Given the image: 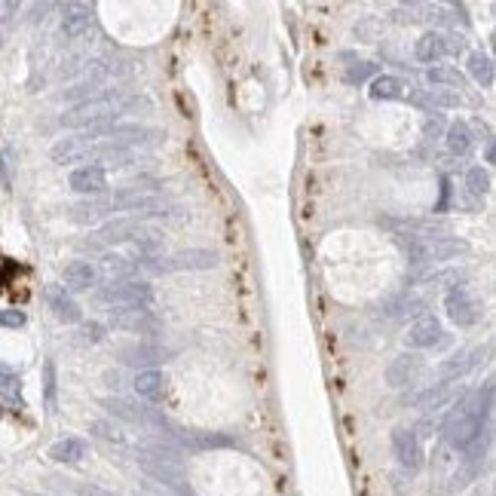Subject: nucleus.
Here are the masks:
<instances>
[{
	"label": "nucleus",
	"mask_w": 496,
	"mask_h": 496,
	"mask_svg": "<svg viewBox=\"0 0 496 496\" xmlns=\"http://www.w3.org/2000/svg\"><path fill=\"white\" fill-rule=\"evenodd\" d=\"M396 242L405 248V257L410 267H429V264H441L450 261L457 254H466L469 245L463 239H453V236H401L396 233Z\"/></svg>",
	"instance_id": "f257e3e1"
},
{
	"label": "nucleus",
	"mask_w": 496,
	"mask_h": 496,
	"mask_svg": "<svg viewBox=\"0 0 496 496\" xmlns=\"http://www.w3.org/2000/svg\"><path fill=\"white\" fill-rule=\"evenodd\" d=\"M221 261H218V254L215 252H205V248H187V252H175L172 257H157V254H150V257H141V264L148 273H181V270H215Z\"/></svg>",
	"instance_id": "f03ea898"
},
{
	"label": "nucleus",
	"mask_w": 496,
	"mask_h": 496,
	"mask_svg": "<svg viewBox=\"0 0 496 496\" xmlns=\"http://www.w3.org/2000/svg\"><path fill=\"white\" fill-rule=\"evenodd\" d=\"M95 297L110 306H150L153 304V285L144 279H123V282L101 285Z\"/></svg>",
	"instance_id": "7ed1b4c3"
},
{
	"label": "nucleus",
	"mask_w": 496,
	"mask_h": 496,
	"mask_svg": "<svg viewBox=\"0 0 496 496\" xmlns=\"http://www.w3.org/2000/svg\"><path fill=\"white\" fill-rule=\"evenodd\" d=\"M108 325L117 331H129V334H157L162 328V322L148 306H113Z\"/></svg>",
	"instance_id": "20e7f679"
},
{
	"label": "nucleus",
	"mask_w": 496,
	"mask_h": 496,
	"mask_svg": "<svg viewBox=\"0 0 496 496\" xmlns=\"http://www.w3.org/2000/svg\"><path fill=\"white\" fill-rule=\"evenodd\" d=\"M138 466L144 475H150L153 481L165 484V487H172L178 496H196L187 475H184L181 466H175V463H165V460H157V457H148V453H138Z\"/></svg>",
	"instance_id": "39448f33"
},
{
	"label": "nucleus",
	"mask_w": 496,
	"mask_h": 496,
	"mask_svg": "<svg viewBox=\"0 0 496 496\" xmlns=\"http://www.w3.org/2000/svg\"><path fill=\"white\" fill-rule=\"evenodd\" d=\"M110 417H117L123 423H132V426H153V429H162L165 426V417L157 410V408H148V405H135L129 398H105L101 401Z\"/></svg>",
	"instance_id": "423d86ee"
},
{
	"label": "nucleus",
	"mask_w": 496,
	"mask_h": 496,
	"mask_svg": "<svg viewBox=\"0 0 496 496\" xmlns=\"http://www.w3.org/2000/svg\"><path fill=\"white\" fill-rule=\"evenodd\" d=\"M444 309H448L450 322L460 325V328L478 325L481 316H484L481 301H475V297L466 291V285H457V288H450V291L444 294Z\"/></svg>",
	"instance_id": "0eeeda50"
},
{
	"label": "nucleus",
	"mask_w": 496,
	"mask_h": 496,
	"mask_svg": "<svg viewBox=\"0 0 496 496\" xmlns=\"http://www.w3.org/2000/svg\"><path fill=\"white\" fill-rule=\"evenodd\" d=\"M105 117H117V108H113V92L105 98H95V101H83V105L77 108H71L68 113H61L58 123L61 126H68V129H86L92 126V123H98V120H105Z\"/></svg>",
	"instance_id": "6e6552de"
},
{
	"label": "nucleus",
	"mask_w": 496,
	"mask_h": 496,
	"mask_svg": "<svg viewBox=\"0 0 496 496\" xmlns=\"http://www.w3.org/2000/svg\"><path fill=\"white\" fill-rule=\"evenodd\" d=\"M392 453L401 463V469L408 472H417L423 466V444L413 429H405V426L392 429Z\"/></svg>",
	"instance_id": "1a4fd4ad"
},
{
	"label": "nucleus",
	"mask_w": 496,
	"mask_h": 496,
	"mask_svg": "<svg viewBox=\"0 0 496 496\" xmlns=\"http://www.w3.org/2000/svg\"><path fill=\"white\" fill-rule=\"evenodd\" d=\"M405 343L410 349H435L441 343H448V334H444V328L435 316H420L417 322L408 328Z\"/></svg>",
	"instance_id": "9d476101"
},
{
	"label": "nucleus",
	"mask_w": 496,
	"mask_h": 496,
	"mask_svg": "<svg viewBox=\"0 0 496 496\" xmlns=\"http://www.w3.org/2000/svg\"><path fill=\"white\" fill-rule=\"evenodd\" d=\"M150 230L144 227L138 218H110L101 224V230H98V239L101 242H108V245H120V242H132L135 245L138 239H144Z\"/></svg>",
	"instance_id": "9b49d317"
},
{
	"label": "nucleus",
	"mask_w": 496,
	"mask_h": 496,
	"mask_svg": "<svg viewBox=\"0 0 496 496\" xmlns=\"http://www.w3.org/2000/svg\"><path fill=\"white\" fill-rule=\"evenodd\" d=\"M98 153V144L95 141H86V138H61L58 144H53V150H49V157H53L58 165H71V162H89L95 160Z\"/></svg>",
	"instance_id": "f8f14e48"
},
{
	"label": "nucleus",
	"mask_w": 496,
	"mask_h": 496,
	"mask_svg": "<svg viewBox=\"0 0 496 496\" xmlns=\"http://www.w3.org/2000/svg\"><path fill=\"white\" fill-rule=\"evenodd\" d=\"M172 353L160 343H132V346H123L120 349V358L123 365L129 368H141V371H150L153 365H162L165 358H169Z\"/></svg>",
	"instance_id": "ddd939ff"
},
{
	"label": "nucleus",
	"mask_w": 496,
	"mask_h": 496,
	"mask_svg": "<svg viewBox=\"0 0 496 496\" xmlns=\"http://www.w3.org/2000/svg\"><path fill=\"white\" fill-rule=\"evenodd\" d=\"M484 353H487V349L475 346V349H466V353H457L453 358H444L438 365V377L444 380V383H453V380L472 374V371L484 361Z\"/></svg>",
	"instance_id": "4468645a"
},
{
	"label": "nucleus",
	"mask_w": 496,
	"mask_h": 496,
	"mask_svg": "<svg viewBox=\"0 0 496 496\" xmlns=\"http://www.w3.org/2000/svg\"><path fill=\"white\" fill-rule=\"evenodd\" d=\"M46 304L49 309H53V316L58 319V322H65V325H77L80 319H83V309L80 304L71 297V291L65 285H46Z\"/></svg>",
	"instance_id": "2eb2a0df"
},
{
	"label": "nucleus",
	"mask_w": 496,
	"mask_h": 496,
	"mask_svg": "<svg viewBox=\"0 0 496 496\" xmlns=\"http://www.w3.org/2000/svg\"><path fill=\"white\" fill-rule=\"evenodd\" d=\"M420 371H423V358L417 353H401V356L392 358V365L386 368V383L396 386V389L410 386L413 380L420 377Z\"/></svg>",
	"instance_id": "dca6fc26"
},
{
	"label": "nucleus",
	"mask_w": 496,
	"mask_h": 496,
	"mask_svg": "<svg viewBox=\"0 0 496 496\" xmlns=\"http://www.w3.org/2000/svg\"><path fill=\"white\" fill-rule=\"evenodd\" d=\"M71 190H77L83 196H101L108 190V175L101 165H80V169L71 172Z\"/></svg>",
	"instance_id": "f3484780"
},
{
	"label": "nucleus",
	"mask_w": 496,
	"mask_h": 496,
	"mask_svg": "<svg viewBox=\"0 0 496 496\" xmlns=\"http://www.w3.org/2000/svg\"><path fill=\"white\" fill-rule=\"evenodd\" d=\"M113 212H120L117 209V196H98V200H86V202H80L71 209V218H74L77 224H95L101 218H113Z\"/></svg>",
	"instance_id": "a211bd4d"
},
{
	"label": "nucleus",
	"mask_w": 496,
	"mask_h": 496,
	"mask_svg": "<svg viewBox=\"0 0 496 496\" xmlns=\"http://www.w3.org/2000/svg\"><path fill=\"white\" fill-rule=\"evenodd\" d=\"M160 132L138 126V123H117L108 135V144H117V148H129V144H150Z\"/></svg>",
	"instance_id": "6ab92c4d"
},
{
	"label": "nucleus",
	"mask_w": 496,
	"mask_h": 496,
	"mask_svg": "<svg viewBox=\"0 0 496 496\" xmlns=\"http://www.w3.org/2000/svg\"><path fill=\"white\" fill-rule=\"evenodd\" d=\"M453 396H457V392H453V383H435V386L420 389L417 396H410L405 401L410 408H417V410H438V408L448 405Z\"/></svg>",
	"instance_id": "aec40b11"
},
{
	"label": "nucleus",
	"mask_w": 496,
	"mask_h": 496,
	"mask_svg": "<svg viewBox=\"0 0 496 496\" xmlns=\"http://www.w3.org/2000/svg\"><path fill=\"white\" fill-rule=\"evenodd\" d=\"M65 288H71V291H89V288L98 285V267H92L89 261H71L65 267Z\"/></svg>",
	"instance_id": "412c9836"
},
{
	"label": "nucleus",
	"mask_w": 496,
	"mask_h": 496,
	"mask_svg": "<svg viewBox=\"0 0 496 496\" xmlns=\"http://www.w3.org/2000/svg\"><path fill=\"white\" fill-rule=\"evenodd\" d=\"M444 144H448V150L453 157H466L475 148V132L469 129L466 120H453L448 126V132H444Z\"/></svg>",
	"instance_id": "4be33fe9"
},
{
	"label": "nucleus",
	"mask_w": 496,
	"mask_h": 496,
	"mask_svg": "<svg viewBox=\"0 0 496 496\" xmlns=\"http://www.w3.org/2000/svg\"><path fill=\"white\" fill-rule=\"evenodd\" d=\"M89 25H92V6H86V4L65 6V16H61V34L65 37H80Z\"/></svg>",
	"instance_id": "5701e85b"
},
{
	"label": "nucleus",
	"mask_w": 496,
	"mask_h": 496,
	"mask_svg": "<svg viewBox=\"0 0 496 496\" xmlns=\"http://www.w3.org/2000/svg\"><path fill=\"white\" fill-rule=\"evenodd\" d=\"M408 89L410 86L405 80H398L392 74H377L374 83H371V98L374 101H398V98L408 95Z\"/></svg>",
	"instance_id": "b1692460"
},
{
	"label": "nucleus",
	"mask_w": 496,
	"mask_h": 496,
	"mask_svg": "<svg viewBox=\"0 0 496 496\" xmlns=\"http://www.w3.org/2000/svg\"><path fill=\"white\" fill-rule=\"evenodd\" d=\"M466 71H469V77L478 83L481 89H490L493 86V80H496V68H493V58L487 53H472L469 61H466Z\"/></svg>",
	"instance_id": "393cba45"
},
{
	"label": "nucleus",
	"mask_w": 496,
	"mask_h": 496,
	"mask_svg": "<svg viewBox=\"0 0 496 496\" xmlns=\"http://www.w3.org/2000/svg\"><path fill=\"white\" fill-rule=\"evenodd\" d=\"M132 386H135L138 396L148 398V401H160L165 396V377L160 371H138V377Z\"/></svg>",
	"instance_id": "a878e982"
},
{
	"label": "nucleus",
	"mask_w": 496,
	"mask_h": 496,
	"mask_svg": "<svg viewBox=\"0 0 496 496\" xmlns=\"http://www.w3.org/2000/svg\"><path fill=\"white\" fill-rule=\"evenodd\" d=\"M101 273L110 276V282H123L138 273V264L123 254H101Z\"/></svg>",
	"instance_id": "bb28decb"
},
{
	"label": "nucleus",
	"mask_w": 496,
	"mask_h": 496,
	"mask_svg": "<svg viewBox=\"0 0 496 496\" xmlns=\"http://www.w3.org/2000/svg\"><path fill=\"white\" fill-rule=\"evenodd\" d=\"M423 309H426V301L417 294H401L396 301H389L383 306V313L392 316V319H413V316H423Z\"/></svg>",
	"instance_id": "cd10ccee"
},
{
	"label": "nucleus",
	"mask_w": 496,
	"mask_h": 496,
	"mask_svg": "<svg viewBox=\"0 0 496 496\" xmlns=\"http://www.w3.org/2000/svg\"><path fill=\"white\" fill-rule=\"evenodd\" d=\"M413 56H417L420 61H438L448 56V49H444V34H438V31H426L417 46H413Z\"/></svg>",
	"instance_id": "c85d7f7f"
},
{
	"label": "nucleus",
	"mask_w": 496,
	"mask_h": 496,
	"mask_svg": "<svg viewBox=\"0 0 496 496\" xmlns=\"http://www.w3.org/2000/svg\"><path fill=\"white\" fill-rule=\"evenodd\" d=\"M49 457L56 463H80L86 457V441L83 438H61L49 448Z\"/></svg>",
	"instance_id": "c756f323"
},
{
	"label": "nucleus",
	"mask_w": 496,
	"mask_h": 496,
	"mask_svg": "<svg viewBox=\"0 0 496 496\" xmlns=\"http://www.w3.org/2000/svg\"><path fill=\"white\" fill-rule=\"evenodd\" d=\"M95 162H101V169H126L132 162V150L129 148H117V144H98Z\"/></svg>",
	"instance_id": "7c9ffc66"
},
{
	"label": "nucleus",
	"mask_w": 496,
	"mask_h": 496,
	"mask_svg": "<svg viewBox=\"0 0 496 496\" xmlns=\"http://www.w3.org/2000/svg\"><path fill=\"white\" fill-rule=\"evenodd\" d=\"M417 105H429V108H460L463 105V95L453 89H429L423 95H413Z\"/></svg>",
	"instance_id": "2f4dec72"
},
{
	"label": "nucleus",
	"mask_w": 496,
	"mask_h": 496,
	"mask_svg": "<svg viewBox=\"0 0 496 496\" xmlns=\"http://www.w3.org/2000/svg\"><path fill=\"white\" fill-rule=\"evenodd\" d=\"M43 401H46L49 413L58 410V374H56V361L53 358L43 361Z\"/></svg>",
	"instance_id": "473e14b6"
},
{
	"label": "nucleus",
	"mask_w": 496,
	"mask_h": 496,
	"mask_svg": "<svg viewBox=\"0 0 496 496\" xmlns=\"http://www.w3.org/2000/svg\"><path fill=\"white\" fill-rule=\"evenodd\" d=\"M466 187H469L472 196H487L490 187H493L490 172H487V169H481V165H472V169L466 172Z\"/></svg>",
	"instance_id": "72a5a7b5"
},
{
	"label": "nucleus",
	"mask_w": 496,
	"mask_h": 496,
	"mask_svg": "<svg viewBox=\"0 0 496 496\" xmlns=\"http://www.w3.org/2000/svg\"><path fill=\"white\" fill-rule=\"evenodd\" d=\"M426 80L435 83V86H438V83H441V86H450L453 92H460L463 86H466V77H463L460 71H453V68H432L426 74Z\"/></svg>",
	"instance_id": "f704fd0d"
},
{
	"label": "nucleus",
	"mask_w": 496,
	"mask_h": 496,
	"mask_svg": "<svg viewBox=\"0 0 496 496\" xmlns=\"http://www.w3.org/2000/svg\"><path fill=\"white\" fill-rule=\"evenodd\" d=\"M377 74V65L374 61H356V65L346 68V83H353V86H358V83H365L368 77Z\"/></svg>",
	"instance_id": "c9c22d12"
},
{
	"label": "nucleus",
	"mask_w": 496,
	"mask_h": 496,
	"mask_svg": "<svg viewBox=\"0 0 496 496\" xmlns=\"http://www.w3.org/2000/svg\"><path fill=\"white\" fill-rule=\"evenodd\" d=\"M92 432H95L98 438H105V441H113V444H126V438H123V432H120V429H113L110 423H105V420H95V423H92Z\"/></svg>",
	"instance_id": "e433bc0d"
},
{
	"label": "nucleus",
	"mask_w": 496,
	"mask_h": 496,
	"mask_svg": "<svg viewBox=\"0 0 496 496\" xmlns=\"http://www.w3.org/2000/svg\"><path fill=\"white\" fill-rule=\"evenodd\" d=\"M0 325H4V328H22L25 325V313H22V309H0Z\"/></svg>",
	"instance_id": "4c0bfd02"
},
{
	"label": "nucleus",
	"mask_w": 496,
	"mask_h": 496,
	"mask_svg": "<svg viewBox=\"0 0 496 496\" xmlns=\"http://www.w3.org/2000/svg\"><path fill=\"white\" fill-rule=\"evenodd\" d=\"M80 334H83V340H89V343H101V340H105V325L86 322V325L80 328Z\"/></svg>",
	"instance_id": "58836bf2"
},
{
	"label": "nucleus",
	"mask_w": 496,
	"mask_h": 496,
	"mask_svg": "<svg viewBox=\"0 0 496 496\" xmlns=\"http://www.w3.org/2000/svg\"><path fill=\"white\" fill-rule=\"evenodd\" d=\"M444 49H448V56H463L466 40H463V34H444Z\"/></svg>",
	"instance_id": "ea45409f"
},
{
	"label": "nucleus",
	"mask_w": 496,
	"mask_h": 496,
	"mask_svg": "<svg viewBox=\"0 0 496 496\" xmlns=\"http://www.w3.org/2000/svg\"><path fill=\"white\" fill-rule=\"evenodd\" d=\"M0 187L9 190L13 187V169H9V153L0 150Z\"/></svg>",
	"instance_id": "a19ab883"
},
{
	"label": "nucleus",
	"mask_w": 496,
	"mask_h": 496,
	"mask_svg": "<svg viewBox=\"0 0 496 496\" xmlns=\"http://www.w3.org/2000/svg\"><path fill=\"white\" fill-rule=\"evenodd\" d=\"M77 496H120V493H110L105 487H95V484H80L77 487Z\"/></svg>",
	"instance_id": "79ce46f5"
},
{
	"label": "nucleus",
	"mask_w": 496,
	"mask_h": 496,
	"mask_svg": "<svg viewBox=\"0 0 496 496\" xmlns=\"http://www.w3.org/2000/svg\"><path fill=\"white\" fill-rule=\"evenodd\" d=\"M450 205V178H441V200L435 205V212H448Z\"/></svg>",
	"instance_id": "37998d69"
},
{
	"label": "nucleus",
	"mask_w": 496,
	"mask_h": 496,
	"mask_svg": "<svg viewBox=\"0 0 496 496\" xmlns=\"http://www.w3.org/2000/svg\"><path fill=\"white\" fill-rule=\"evenodd\" d=\"M16 380V371L9 368V365H4V361H0V386H9Z\"/></svg>",
	"instance_id": "c03bdc74"
},
{
	"label": "nucleus",
	"mask_w": 496,
	"mask_h": 496,
	"mask_svg": "<svg viewBox=\"0 0 496 496\" xmlns=\"http://www.w3.org/2000/svg\"><path fill=\"white\" fill-rule=\"evenodd\" d=\"M438 129H441V120H438V117H435V120H426V126H423V132H426V135H432V138L438 135Z\"/></svg>",
	"instance_id": "a18cd8bd"
},
{
	"label": "nucleus",
	"mask_w": 496,
	"mask_h": 496,
	"mask_svg": "<svg viewBox=\"0 0 496 496\" xmlns=\"http://www.w3.org/2000/svg\"><path fill=\"white\" fill-rule=\"evenodd\" d=\"M484 160L493 162V141H487V148H484Z\"/></svg>",
	"instance_id": "49530a36"
},
{
	"label": "nucleus",
	"mask_w": 496,
	"mask_h": 496,
	"mask_svg": "<svg viewBox=\"0 0 496 496\" xmlns=\"http://www.w3.org/2000/svg\"><path fill=\"white\" fill-rule=\"evenodd\" d=\"M0 46H4V34H0Z\"/></svg>",
	"instance_id": "de8ad7c7"
},
{
	"label": "nucleus",
	"mask_w": 496,
	"mask_h": 496,
	"mask_svg": "<svg viewBox=\"0 0 496 496\" xmlns=\"http://www.w3.org/2000/svg\"><path fill=\"white\" fill-rule=\"evenodd\" d=\"M475 496H481V493H475Z\"/></svg>",
	"instance_id": "09e8293b"
}]
</instances>
